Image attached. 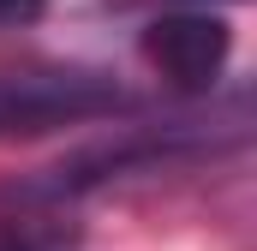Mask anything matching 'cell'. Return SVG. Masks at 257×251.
Returning <instances> with one entry per match:
<instances>
[{
    "instance_id": "obj_3",
    "label": "cell",
    "mask_w": 257,
    "mask_h": 251,
    "mask_svg": "<svg viewBox=\"0 0 257 251\" xmlns=\"http://www.w3.org/2000/svg\"><path fill=\"white\" fill-rule=\"evenodd\" d=\"M48 12V0H0V30H24Z\"/></svg>"
},
{
    "instance_id": "obj_1",
    "label": "cell",
    "mask_w": 257,
    "mask_h": 251,
    "mask_svg": "<svg viewBox=\"0 0 257 251\" xmlns=\"http://www.w3.org/2000/svg\"><path fill=\"white\" fill-rule=\"evenodd\" d=\"M126 108V90L90 66H30L0 72V138L12 132H54V126L102 120Z\"/></svg>"
},
{
    "instance_id": "obj_2",
    "label": "cell",
    "mask_w": 257,
    "mask_h": 251,
    "mask_svg": "<svg viewBox=\"0 0 257 251\" xmlns=\"http://www.w3.org/2000/svg\"><path fill=\"white\" fill-rule=\"evenodd\" d=\"M138 48H144L150 72H162L174 90H209L233 54V30L215 12H162Z\"/></svg>"
}]
</instances>
